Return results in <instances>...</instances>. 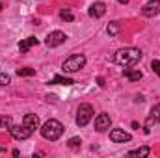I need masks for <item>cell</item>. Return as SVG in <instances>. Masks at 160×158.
<instances>
[{"instance_id": "cb8c5ba5", "label": "cell", "mask_w": 160, "mask_h": 158, "mask_svg": "<svg viewBox=\"0 0 160 158\" xmlns=\"http://www.w3.org/2000/svg\"><path fill=\"white\" fill-rule=\"evenodd\" d=\"M118 2H119V4H127V2H128V0H118Z\"/></svg>"}, {"instance_id": "9a60e30c", "label": "cell", "mask_w": 160, "mask_h": 158, "mask_svg": "<svg viewBox=\"0 0 160 158\" xmlns=\"http://www.w3.org/2000/svg\"><path fill=\"white\" fill-rule=\"evenodd\" d=\"M48 84H62V86H73L75 80L73 78H67V77H62V75H56L54 78L50 80Z\"/></svg>"}, {"instance_id": "8fae6325", "label": "cell", "mask_w": 160, "mask_h": 158, "mask_svg": "<svg viewBox=\"0 0 160 158\" xmlns=\"http://www.w3.org/2000/svg\"><path fill=\"white\" fill-rule=\"evenodd\" d=\"M104 13H106V6H104L102 2H95V4L89 6V17H93V19H101Z\"/></svg>"}, {"instance_id": "277c9868", "label": "cell", "mask_w": 160, "mask_h": 158, "mask_svg": "<svg viewBox=\"0 0 160 158\" xmlns=\"http://www.w3.org/2000/svg\"><path fill=\"white\" fill-rule=\"evenodd\" d=\"M93 106L91 104H80L78 112H77V125L78 126H86L91 119H93Z\"/></svg>"}, {"instance_id": "ba28073f", "label": "cell", "mask_w": 160, "mask_h": 158, "mask_svg": "<svg viewBox=\"0 0 160 158\" xmlns=\"http://www.w3.org/2000/svg\"><path fill=\"white\" fill-rule=\"evenodd\" d=\"M110 125H112V119H110L108 114H99V116L95 117V130H97V132H104V130H108Z\"/></svg>"}, {"instance_id": "7402d4cb", "label": "cell", "mask_w": 160, "mask_h": 158, "mask_svg": "<svg viewBox=\"0 0 160 158\" xmlns=\"http://www.w3.org/2000/svg\"><path fill=\"white\" fill-rule=\"evenodd\" d=\"M151 69H153V73H157L160 77V62L158 60H153V63H151Z\"/></svg>"}, {"instance_id": "603a6c76", "label": "cell", "mask_w": 160, "mask_h": 158, "mask_svg": "<svg viewBox=\"0 0 160 158\" xmlns=\"http://www.w3.org/2000/svg\"><path fill=\"white\" fill-rule=\"evenodd\" d=\"M8 84H9V75L0 73V86H8Z\"/></svg>"}, {"instance_id": "2e32d148", "label": "cell", "mask_w": 160, "mask_h": 158, "mask_svg": "<svg viewBox=\"0 0 160 158\" xmlns=\"http://www.w3.org/2000/svg\"><path fill=\"white\" fill-rule=\"evenodd\" d=\"M149 153H151V147H149V145H143V147H140V149L130 151L128 155H130V156H149Z\"/></svg>"}, {"instance_id": "9c48e42d", "label": "cell", "mask_w": 160, "mask_h": 158, "mask_svg": "<svg viewBox=\"0 0 160 158\" xmlns=\"http://www.w3.org/2000/svg\"><path fill=\"white\" fill-rule=\"evenodd\" d=\"M110 140L114 143H125V141H130V134L125 132V130H121V128H114L110 132Z\"/></svg>"}, {"instance_id": "30bf717a", "label": "cell", "mask_w": 160, "mask_h": 158, "mask_svg": "<svg viewBox=\"0 0 160 158\" xmlns=\"http://www.w3.org/2000/svg\"><path fill=\"white\" fill-rule=\"evenodd\" d=\"M155 123H160V104H155L151 108V114H149L147 123H145V132H149V126L155 125Z\"/></svg>"}, {"instance_id": "8992f818", "label": "cell", "mask_w": 160, "mask_h": 158, "mask_svg": "<svg viewBox=\"0 0 160 158\" xmlns=\"http://www.w3.org/2000/svg\"><path fill=\"white\" fill-rule=\"evenodd\" d=\"M67 39V36L63 34V32H60V30H56V32H50L48 36H47V39H45V45L47 47H50V48H54V47H60V45H63Z\"/></svg>"}, {"instance_id": "7a4b0ae2", "label": "cell", "mask_w": 160, "mask_h": 158, "mask_svg": "<svg viewBox=\"0 0 160 158\" xmlns=\"http://www.w3.org/2000/svg\"><path fill=\"white\" fill-rule=\"evenodd\" d=\"M62 134H63V125H62L60 121H56V119H48V121L41 126V136H43L45 140L56 141V140L62 138Z\"/></svg>"}, {"instance_id": "3957f363", "label": "cell", "mask_w": 160, "mask_h": 158, "mask_svg": "<svg viewBox=\"0 0 160 158\" xmlns=\"http://www.w3.org/2000/svg\"><path fill=\"white\" fill-rule=\"evenodd\" d=\"M84 65H86V56L84 54H73L63 62L62 69H63V73H77Z\"/></svg>"}, {"instance_id": "d6986e66", "label": "cell", "mask_w": 160, "mask_h": 158, "mask_svg": "<svg viewBox=\"0 0 160 158\" xmlns=\"http://www.w3.org/2000/svg\"><path fill=\"white\" fill-rule=\"evenodd\" d=\"M60 17H62L63 21H69V22H71V21L75 19V15H73V13H71V9H67V7L60 11Z\"/></svg>"}, {"instance_id": "52a82bcc", "label": "cell", "mask_w": 160, "mask_h": 158, "mask_svg": "<svg viewBox=\"0 0 160 158\" xmlns=\"http://www.w3.org/2000/svg\"><path fill=\"white\" fill-rule=\"evenodd\" d=\"M160 13V0H149L143 7H142V15L143 17H155Z\"/></svg>"}, {"instance_id": "ffe728a7", "label": "cell", "mask_w": 160, "mask_h": 158, "mask_svg": "<svg viewBox=\"0 0 160 158\" xmlns=\"http://www.w3.org/2000/svg\"><path fill=\"white\" fill-rule=\"evenodd\" d=\"M11 126V117L9 116H0V128H9Z\"/></svg>"}, {"instance_id": "7c38bea8", "label": "cell", "mask_w": 160, "mask_h": 158, "mask_svg": "<svg viewBox=\"0 0 160 158\" xmlns=\"http://www.w3.org/2000/svg\"><path fill=\"white\" fill-rule=\"evenodd\" d=\"M22 125H24V126H28V128L34 132L36 128H39V117H38L36 114H26L24 119H22Z\"/></svg>"}, {"instance_id": "5bb4252c", "label": "cell", "mask_w": 160, "mask_h": 158, "mask_svg": "<svg viewBox=\"0 0 160 158\" xmlns=\"http://www.w3.org/2000/svg\"><path fill=\"white\" fill-rule=\"evenodd\" d=\"M123 75H125V78H128L130 82H136V80H140L142 77H143L142 71H138V69H125Z\"/></svg>"}, {"instance_id": "4fadbf2b", "label": "cell", "mask_w": 160, "mask_h": 158, "mask_svg": "<svg viewBox=\"0 0 160 158\" xmlns=\"http://www.w3.org/2000/svg\"><path fill=\"white\" fill-rule=\"evenodd\" d=\"M39 41L36 39V37H28V39H22L19 41V50L21 52H28L30 50V47H34V45H38Z\"/></svg>"}, {"instance_id": "e0dca14e", "label": "cell", "mask_w": 160, "mask_h": 158, "mask_svg": "<svg viewBox=\"0 0 160 158\" xmlns=\"http://www.w3.org/2000/svg\"><path fill=\"white\" fill-rule=\"evenodd\" d=\"M106 32H108L110 36H118V32H119V22H118V21H112V22L106 26Z\"/></svg>"}, {"instance_id": "d4e9b609", "label": "cell", "mask_w": 160, "mask_h": 158, "mask_svg": "<svg viewBox=\"0 0 160 158\" xmlns=\"http://www.w3.org/2000/svg\"><path fill=\"white\" fill-rule=\"evenodd\" d=\"M0 153H2V149H0Z\"/></svg>"}, {"instance_id": "ac0fdd59", "label": "cell", "mask_w": 160, "mask_h": 158, "mask_svg": "<svg viewBox=\"0 0 160 158\" xmlns=\"http://www.w3.org/2000/svg\"><path fill=\"white\" fill-rule=\"evenodd\" d=\"M17 75H19V77H34V75H36V69H32V67H22V69H17Z\"/></svg>"}, {"instance_id": "6da1fadb", "label": "cell", "mask_w": 160, "mask_h": 158, "mask_svg": "<svg viewBox=\"0 0 160 158\" xmlns=\"http://www.w3.org/2000/svg\"><path fill=\"white\" fill-rule=\"evenodd\" d=\"M142 60V50L140 48H134V47H127V48H119L114 56V62L118 65L123 67H132L136 65L138 62Z\"/></svg>"}, {"instance_id": "5b68a950", "label": "cell", "mask_w": 160, "mask_h": 158, "mask_svg": "<svg viewBox=\"0 0 160 158\" xmlns=\"http://www.w3.org/2000/svg\"><path fill=\"white\" fill-rule=\"evenodd\" d=\"M9 132H11V136H13L15 140H19V141L28 140V138L32 136V130H30L28 126H24V125H11V126H9Z\"/></svg>"}, {"instance_id": "44dd1931", "label": "cell", "mask_w": 160, "mask_h": 158, "mask_svg": "<svg viewBox=\"0 0 160 158\" xmlns=\"http://www.w3.org/2000/svg\"><path fill=\"white\" fill-rule=\"evenodd\" d=\"M80 143H82V140H80V138H71V140L67 141V145H69L71 149H75V147H78Z\"/></svg>"}]
</instances>
